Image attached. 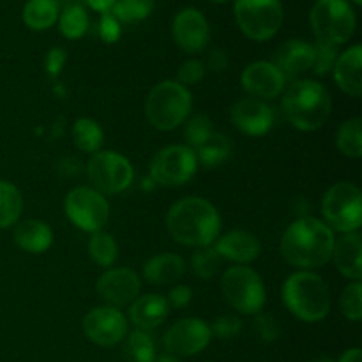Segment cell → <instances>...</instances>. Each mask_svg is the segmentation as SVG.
<instances>
[{"label":"cell","instance_id":"obj_1","mask_svg":"<svg viewBox=\"0 0 362 362\" xmlns=\"http://www.w3.org/2000/svg\"><path fill=\"white\" fill-rule=\"evenodd\" d=\"M334 233L317 218H300L286 228L281 239V253L293 267L303 271L324 267L332 257Z\"/></svg>","mask_w":362,"mask_h":362},{"label":"cell","instance_id":"obj_2","mask_svg":"<svg viewBox=\"0 0 362 362\" xmlns=\"http://www.w3.org/2000/svg\"><path fill=\"white\" fill-rule=\"evenodd\" d=\"M166 228L173 240L184 246L207 247L221 232V218L211 202L204 198H182L170 207Z\"/></svg>","mask_w":362,"mask_h":362},{"label":"cell","instance_id":"obj_3","mask_svg":"<svg viewBox=\"0 0 362 362\" xmlns=\"http://www.w3.org/2000/svg\"><path fill=\"white\" fill-rule=\"evenodd\" d=\"M283 113L296 129L317 131L327 122L332 110L331 94L313 80H299L283 95Z\"/></svg>","mask_w":362,"mask_h":362},{"label":"cell","instance_id":"obj_4","mask_svg":"<svg viewBox=\"0 0 362 362\" xmlns=\"http://www.w3.org/2000/svg\"><path fill=\"white\" fill-rule=\"evenodd\" d=\"M285 306L299 320L315 324L324 320L331 310V292L324 279L310 271L293 272L283 285Z\"/></svg>","mask_w":362,"mask_h":362},{"label":"cell","instance_id":"obj_5","mask_svg":"<svg viewBox=\"0 0 362 362\" xmlns=\"http://www.w3.org/2000/svg\"><path fill=\"white\" fill-rule=\"evenodd\" d=\"M193 98L179 81L166 80L156 85L145 101V117L159 131H172L189 119Z\"/></svg>","mask_w":362,"mask_h":362},{"label":"cell","instance_id":"obj_6","mask_svg":"<svg viewBox=\"0 0 362 362\" xmlns=\"http://www.w3.org/2000/svg\"><path fill=\"white\" fill-rule=\"evenodd\" d=\"M317 41L345 45L356 32V13L346 0H318L310 14Z\"/></svg>","mask_w":362,"mask_h":362},{"label":"cell","instance_id":"obj_7","mask_svg":"<svg viewBox=\"0 0 362 362\" xmlns=\"http://www.w3.org/2000/svg\"><path fill=\"white\" fill-rule=\"evenodd\" d=\"M325 225L341 233L359 232L362 225V197L359 187L338 182L329 187L322 200Z\"/></svg>","mask_w":362,"mask_h":362},{"label":"cell","instance_id":"obj_8","mask_svg":"<svg viewBox=\"0 0 362 362\" xmlns=\"http://www.w3.org/2000/svg\"><path fill=\"white\" fill-rule=\"evenodd\" d=\"M221 290L230 306L243 315H258L267 300L260 276L247 265L226 269L221 279Z\"/></svg>","mask_w":362,"mask_h":362},{"label":"cell","instance_id":"obj_9","mask_svg":"<svg viewBox=\"0 0 362 362\" xmlns=\"http://www.w3.org/2000/svg\"><path fill=\"white\" fill-rule=\"evenodd\" d=\"M237 25L253 41H269L283 23L281 0H235Z\"/></svg>","mask_w":362,"mask_h":362},{"label":"cell","instance_id":"obj_10","mask_svg":"<svg viewBox=\"0 0 362 362\" xmlns=\"http://www.w3.org/2000/svg\"><path fill=\"white\" fill-rule=\"evenodd\" d=\"M69 221L85 232H101L110 218V204L94 187L78 186L69 191L64 202Z\"/></svg>","mask_w":362,"mask_h":362},{"label":"cell","instance_id":"obj_11","mask_svg":"<svg viewBox=\"0 0 362 362\" xmlns=\"http://www.w3.org/2000/svg\"><path fill=\"white\" fill-rule=\"evenodd\" d=\"M87 175L95 191L101 194H117L133 182V166L115 151L95 152L87 165Z\"/></svg>","mask_w":362,"mask_h":362},{"label":"cell","instance_id":"obj_12","mask_svg":"<svg viewBox=\"0 0 362 362\" xmlns=\"http://www.w3.org/2000/svg\"><path fill=\"white\" fill-rule=\"evenodd\" d=\"M198 168V159L187 145H170L152 158L151 175L165 187H179L189 182Z\"/></svg>","mask_w":362,"mask_h":362},{"label":"cell","instance_id":"obj_13","mask_svg":"<svg viewBox=\"0 0 362 362\" xmlns=\"http://www.w3.org/2000/svg\"><path fill=\"white\" fill-rule=\"evenodd\" d=\"M211 327L200 318L177 320L165 334V349L172 356H197L211 343Z\"/></svg>","mask_w":362,"mask_h":362},{"label":"cell","instance_id":"obj_14","mask_svg":"<svg viewBox=\"0 0 362 362\" xmlns=\"http://www.w3.org/2000/svg\"><path fill=\"white\" fill-rule=\"evenodd\" d=\"M83 332L95 345L113 346L122 341L126 336L127 320L117 308H95L85 315Z\"/></svg>","mask_w":362,"mask_h":362},{"label":"cell","instance_id":"obj_15","mask_svg":"<svg viewBox=\"0 0 362 362\" xmlns=\"http://www.w3.org/2000/svg\"><path fill=\"white\" fill-rule=\"evenodd\" d=\"M173 41L182 52L200 53L211 41V27L204 14L193 7L179 11L172 25Z\"/></svg>","mask_w":362,"mask_h":362},{"label":"cell","instance_id":"obj_16","mask_svg":"<svg viewBox=\"0 0 362 362\" xmlns=\"http://www.w3.org/2000/svg\"><path fill=\"white\" fill-rule=\"evenodd\" d=\"M243 88L255 99H274L283 92L286 83L285 73L276 64L258 60L250 64L240 74Z\"/></svg>","mask_w":362,"mask_h":362},{"label":"cell","instance_id":"obj_17","mask_svg":"<svg viewBox=\"0 0 362 362\" xmlns=\"http://www.w3.org/2000/svg\"><path fill=\"white\" fill-rule=\"evenodd\" d=\"M98 293L108 306L124 308L140 293L141 281L131 269H110L98 279Z\"/></svg>","mask_w":362,"mask_h":362},{"label":"cell","instance_id":"obj_18","mask_svg":"<svg viewBox=\"0 0 362 362\" xmlns=\"http://www.w3.org/2000/svg\"><path fill=\"white\" fill-rule=\"evenodd\" d=\"M230 119L240 133L247 136H264L274 124L272 108L262 99H239L230 110Z\"/></svg>","mask_w":362,"mask_h":362},{"label":"cell","instance_id":"obj_19","mask_svg":"<svg viewBox=\"0 0 362 362\" xmlns=\"http://www.w3.org/2000/svg\"><path fill=\"white\" fill-rule=\"evenodd\" d=\"M214 250L225 260L235 262L239 265H246L250 262L257 260L262 246L260 240L253 233L246 232V230H232V232L225 233L216 243Z\"/></svg>","mask_w":362,"mask_h":362},{"label":"cell","instance_id":"obj_20","mask_svg":"<svg viewBox=\"0 0 362 362\" xmlns=\"http://www.w3.org/2000/svg\"><path fill=\"white\" fill-rule=\"evenodd\" d=\"M336 269L345 278L352 281H361L362 278V237L359 232L345 233L334 240L332 257Z\"/></svg>","mask_w":362,"mask_h":362},{"label":"cell","instance_id":"obj_21","mask_svg":"<svg viewBox=\"0 0 362 362\" xmlns=\"http://www.w3.org/2000/svg\"><path fill=\"white\" fill-rule=\"evenodd\" d=\"M361 66H362V48L361 45L352 46L341 55H338V60L334 64V78L338 87L341 88L345 94L352 95V98H361L362 92V76H361Z\"/></svg>","mask_w":362,"mask_h":362},{"label":"cell","instance_id":"obj_22","mask_svg":"<svg viewBox=\"0 0 362 362\" xmlns=\"http://www.w3.org/2000/svg\"><path fill=\"white\" fill-rule=\"evenodd\" d=\"M170 306L159 293H148L134 299L129 308V318L140 331H151L159 327L168 317Z\"/></svg>","mask_w":362,"mask_h":362},{"label":"cell","instance_id":"obj_23","mask_svg":"<svg viewBox=\"0 0 362 362\" xmlns=\"http://www.w3.org/2000/svg\"><path fill=\"white\" fill-rule=\"evenodd\" d=\"M315 52L313 45L300 39H292L286 41L276 49L274 62L283 73L288 74H300L306 71L313 69Z\"/></svg>","mask_w":362,"mask_h":362},{"label":"cell","instance_id":"obj_24","mask_svg":"<svg viewBox=\"0 0 362 362\" xmlns=\"http://www.w3.org/2000/svg\"><path fill=\"white\" fill-rule=\"evenodd\" d=\"M14 240H16L20 250L32 255H39L49 250L53 243V233L45 221L25 219L14 230Z\"/></svg>","mask_w":362,"mask_h":362},{"label":"cell","instance_id":"obj_25","mask_svg":"<svg viewBox=\"0 0 362 362\" xmlns=\"http://www.w3.org/2000/svg\"><path fill=\"white\" fill-rule=\"evenodd\" d=\"M184 269H186V265L179 255L163 253L158 257H152L145 264L144 276L147 281L154 283V285H172L182 278Z\"/></svg>","mask_w":362,"mask_h":362},{"label":"cell","instance_id":"obj_26","mask_svg":"<svg viewBox=\"0 0 362 362\" xmlns=\"http://www.w3.org/2000/svg\"><path fill=\"white\" fill-rule=\"evenodd\" d=\"M59 14V0H28L23 7V21L32 30H48Z\"/></svg>","mask_w":362,"mask_h":362},{"label":"cell","instance_id":"obj_27","mask_svg":"<svg viewBox=\"0 0 362 362\" xmlns=\"http://www.w3.org/2000/svg\"><path fill=\"white\" fill-rule=\"evenodd\" d=\"M232 152V144L228 138L221 133H212L200 147L197 148V159L207 168H214V166L223 165L226 159L230 158Z\"/></svg>","mask_w":362,"mask_h":362},{"label":"cell","instance_id":"obj_28","mask_svg":"<svg viewBox=\"0 0 362 362\" xmlns=\"http://www.w3.org/2000/svg\"><path fill=\"white\" fill-rule=\"evenodd\" d=\"M23 211V197L14 184L0 179V228L18 223Z\"/></svg>","mask_w":362,"mask_h":362},{"label":"cell","instance_id":"obj_29","mask_svg":"<svg viewBox=\"0 0 362 362\" xmlns=\"http://www.w3.org/2000/svg\"><path fill=\"white\" fill-rule=\"evenodd\" d=\"M103 140H105V133L95 120L83 117V119H78L74 122L73 141L80 151L95 154L101 148Z\"/></svg>","mask_w":362,"mask_h":362},{"label":"cell","instance_id":"obj_30","mask_svg":"<svg viewBox=\"0 0 362 362\" xmlns=\"http://www.w3.org/2000/svg\"><path fill=\"white\" fill-rule=\"evenodd\" d=\"M336 144L341 154L346 158H361L362 156V120L359 117L349 119L339 126L336 134Z\"/></svg>","mask_w":362,"mask_h":362},{"label":"cell","instance_id":"obj_31","mask_svg":"<svg viewBox=\"0 0 362 362\" xmlns=\"http://www.w3.org/2000/svg\"><path fill=\"white\" fill-rule=\"evenodd\" d=\"M122 354L127 362H156V343L145 331H134L127 336Z\"/></svg>","mask_w":362,"mask_h":362},{"label":"cell","instance_id":"obj_32","mask_svg":"<svg viewBox=\"0 0 362 362\" xmlns=\"http://www.w3.org/2000/svg\"><path fill=\"white\" fill-rule=\"evenodd\" d=\"M88 255L99 267H112L119 257V246L113 235L101 230V232L92 233L88 240Z\"/></svg>","mask_w":362,"mask_h":362},{"label":"cell","instance_id":"obj_33","mask_svg":"<svg viewBox=\"0 0 362 362\" xmlns=\"http://www.w3.org/2000/svg\"><path fill=\"white\" fill-rule=\"evenodd\" d=\"M60 34L67 39H80L88 30V14L83 6H67L59 14Z\"/></svg>","mask_w":362,"mask_h":362},{"label":"cell","instance_id":"obj_34","mask_svg":"<svg viewBox=\"0 0 362 362\" xmlns=\"http://www.w3.org/2000/svg\"><path fill=\"white\" fill-rule=\"evenodd\" d=\"M156 0H117L112 14L122 23L141 21L154 11Z\"/></svg>","mask_w":362,"mask_h":362},{"label":"cell","instance_id":"obj_35","mask_svg":"<svg viewBox=\"0 0 362 362\" xmlns=\"http://www.w3.org/2000/svg\"><path fill=\"white\" fill-rule=\"evenodd\" d=\"M223 258L219 257L218 251L214 247H200L197 253L191 258V267H193L194 274L202 279H211L212 276L218 274L219 267H221Z\"/></svg>","mask_w":362,"mask_h":362},{"label":"cell","instance_id":"obj_36","mask_svg":"<svg viewBox=\"0 0 362 362\" xmlns=\"http://www.w3.org/2000/svg\"><path fill=\"white\" fill-rule=\"evenodd\" d=\"M212 131V122L211 119H207L205 115H194L189 117L186 120V129H184V136H186L187 147L189 148H198L205 140H207Z\"/></svg>","mask_w":362,"mask_h":362},{"label":"cell","instance_id":"obj_37","mask_svg":"<svg viewBox=\"0 0 362 362\" xmlns=\"http://www.w3.org/2000/svg\"><path fill=\"white\" fill-rule=\"evenodd\" d=\"M339 308L341 313L349 320L359 322L362 317V285L361 281H352L341 293L339 299Z\"/></svg>","mask_w":362,"mask_h":362},{"label":"cell","instance_id":"obj_38","mask_svg":"<svg viewBox=\"0 0 362 362\" xmlns=\"http://www.w3.org/2000/svg\"><path fill=\"white\" fill-rule=\"evenodd\" d=\"M315 52V60H313V73L315 74H327L329 71L334 69V64L338 60V49L336 46L329 45V42L317 41V45L313 46Z\"/></svg>","mask_w":362,"mask_h":362},{"label":"cell","instance_id":"obj_39","mask_svg":"<svg viewBox=\"0 0 362 362\" xmlns=\"http://www.w3.org/2000/svg\"><path fill=\"white\" fill-rule=\"evenodd\" d=\"M240 331H243V320L237 317H232V315L216 318L211 327V334L219 339H232L235 336H239Z\"/></svg>","mask_w":362,"mask_h":362},{"label":"cell","instance_id":"obj_40","mask_svg":"<svg viewBox=\"0 0 362 362\" xmlns=\"http://www.w3.org/2000/svg\"><path fill=\"white\" fill-rule=\"evenodd\" d=\"M205 76V66L200 62V60H187V62H184L182 66L179 67V71H177V81H179L180 85H184V87H187V85H197L198 81L204 80Z\"/></svg>","mask_w":362,"mask_h":362},{"label":"cell","instance_id":"obj_41","mask_svg":"<svg viewBox=\"0 0 362 362\" xmlns=\"http://www.w3.org/2000/svg\"><path fill=\"white\" fill-rule=\"evenodd\" d=\"M255 329H257L258 338L265 343H272L279 338V325L272 315H258L255 320Z\"/></svg>","mask_w":362,"mask_h":362},{"label":"cell","instance_id":"obj_42","mask_svg":"<svg viewBox=\"0 0 362 362\" xmlns=\"http://www.w3.org/2000/svg\"><path fill=\"white\" fill-rule=\"evenodd\" d=\"M120 21L113 16L112 13H106L101 16V21H99V35L105 42H117L120 39Z\"/></svg>","mask_w":362,"mask_h":362},{"label":"cell","instance_id":"obj_43","mask_svg":"<svg viewBox=\"0 0 362 362\" xmlns=\"http://www.w3.org/2000/svg\"><path fill=\"white\" fill-rule=\"evenodd\" d=\"M66 60H67V53L64 52L62 48H52L45 60L46 73H48L52 78H57L60 74V71H62Z\"/></svg>","mask_w":362,"mask_h":362},{"label":"cell","instance_id":"obj_44","mask_svg":"<svg viewBox=\"0 0 362 362\" xmlns=\"http://www.w3.org/2000/svg\"><path fill=\"white\" fill-rule=\"evenodd\" d=\"M191 299H193V290L186 285H177L170 290L166 303H168V306L179 310V308H186L191 303Z\"/></svg>","mask_w":362,"mask_h":362},{"label":"cell","instance_id":"obj_45","mask_svg":"<svg viewBox=\"0 0 362 362\" xmlns=\"http://www.w3.org/2000/svg\"><path fill=\"white\" fill-rule=\"evenodd\" d=\"M207 66L211 67L214 73H221L228 67V55L225 49L221 48H212L207 55Z\"/></svg>","mask_w":362,"mask_h":362},{"label":"cell","instance_id":"obj_46","mask_svg":"<svg viewBox=\"0 0 362 362\" xmlns=\"http://www.w3.org/2000/svg\"><path fill=\"white\" fill-rule=\"evenodd\" d=\"M85 2H87L92 9L98 11V13L106 14V13H112L117 0H85Z\"/></svg>","mask_w":362,"mask_h":362},{"label":"cell","instance_id":"obj_47","mask_svg":"<svg viewBox=\"0 0 362 362\" xmlns=\"http://www.w3.org/2000/svg\"><path fill=\"white\" fill-rule=\"evenodd\" d=\"M339 362H362V354L359 349H350L346 350L345 354L341 356Z\"/></svg>","mask_w":362,"mask_h":362},{"label":"cell","instance_id":"obj_48","mask_svg":"<svg viewBox=\"0 0 362 362\" xmlns=\"http://www.w3.org/2000/svg\"><path fill=\"white\" fill-rule=\"evenodd\" d=\"M156 362H180V361L177 359L175 356H163V357H159Z\"/></svg>","mask_w":362,"mask_h":362},{"label":"cell","instance_id":"obj_49","mask_svg":"<svg viewBox=\"0 0 362 362\" xmlns=\"http://www.w3.org/2000/svg\"><path fill=\"white\" fill-rule=\"evenodd\" d=\"M313 362H334V361L327 359V357H322V359H317V361H313Z\"/></svg>","mask_w":362,"mask_h":362},{"label":"cell","instance_id":"obj_50","mask_svg":"<svg viewBox=\"0 0 362 362\" xmlns=\"http://www.w3.org/2000/svg\"><path fill=\"white\" fill-rule=\"evenodd\" d=\"M352 2L356 4V6H361V4H362V0H352Z\"/></svg>","mask_w":362,"mask_h":362},{"label":"cell","instance_id":"obj_51","mask_svg":"<svg viewBox=\"0 0 362 362\" xmlns=\"http://www.w3.org/2000/svg\"><path fill=\"white\" fill-rule=\"evenodd\" d=\"M211 2H219V4H221V2H228V0H211Z\"/></svg>","mask_w":362,"mask_h":362}]
</instances>
